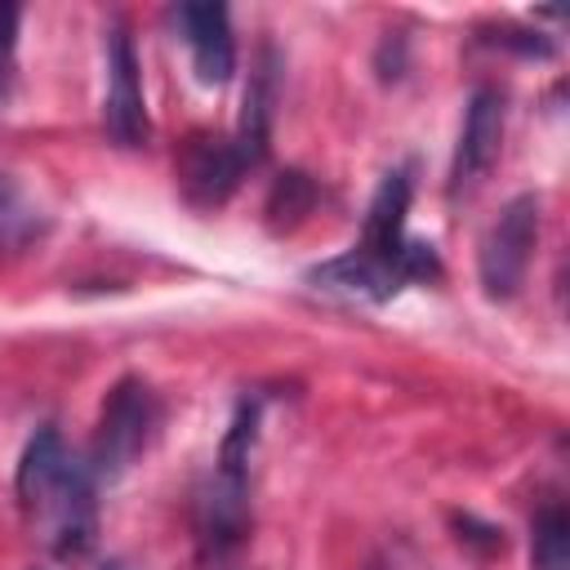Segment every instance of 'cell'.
<instances>
[{
  "instance_id": "10",
  "label": "cell",
  "mask_w": 570,
  "mask_h": 570,
  "mask_svg": "<svg viewBox=\"0 0 570 570\" xmlns=\"http://www.w3.org/2000/svg\"><path fill=\"white\" fill-rule=\"evenodd\" d=\"M410 191H414L410 169H392V174L379 183V191H374V200H370V209H365V227H361V245H356V249L379 254V258H401V249H405V240H410V236H405Z\"/></svg>"
},
{
  "instance_id": "8",
  "label": "cell",
  "mask_w": 570,
  "mask_h": 570,
  "mask_svg": "<svg viewBox=\"0 0 570 570\" xmlns=\"http://www.w3.org/2000/svg\"><path fill=\"white\" fill-rule=\"evenodd\" d=\"M499 147H503V94L494 85H476L472 98H468L459 147H454L450 187L468 191L472 183H481L490 174V165L499 160Z\"/></svg>"
},
{
  "instance_id": "14",
  "label": "cell",
  "mask_w": 570,
  "mask_h": 570,
  "mask_svg": "<svg viewBox=\"0 0 570 570\" xmlns=\"http://www.w3.org/2000/svg\"><path fill=\"white\" fill-rule=\"evenodd\" d=\"M40 227H45L40 209L22 196V187L9 174H0V249L27 245L31 236H40Z\"/></svg>"
},
{
  "instance_id": "2",
  "label": "cell",
  "mask_w": 570,
  "mask_h": 570,
  "mask_svg": "<svg viewBox=\"0 0 570 570\" xmlns=\"http://www.w3.org/2000/svg\"><path fill=\"white\" fill-rule=\"evenodd\" d=\"M258 428V405H240L214 468L196 485L191 503V530H196V552L200 561H227L245 534H249V445Z\"/></svg>"
},
{
  "instance_id": "9",
  "label": "cell",
  "mask_w": 570,
  "mask_h": 570,
  "mask_svg": "<svg viewBox=\"0 0 570 570\" xmlns=\"http://www.w3.org/2000/svg\"><path fill=\"white\" fill-rule=\"evenodd\" d=\"M178 27L191 49V67L205 85H227L236 71V40L232 18L223 4H178Z\"/></svg>"
},
{
  "instance_id": "12",
  "label": "cell",
  "mask_w": 570,
  "mask_h": 570,
  "mask_svg": "<svg viewBox=\"0 0 570 570\" xmlns=\"http://www.w3.org/2000/svg\"><path fill=\"white\" fill-rule=\"evenodd\" d=\"M316 183L303 174V169H285V174H276V183H272V191H267V205H263V214H267V227L272 232H294L312 209H316Z\"/></svg>"
},
{
  "instance_id": "3",
  "label": "cell",
  "mask_w": 570,
  "mask_h": 570,
  "mask_svg": "<svg viewBox=\"0 0 570 570\" xmlns=\"http://www.w3.org/2000/svg\"><path fill=\"white\" fill-rule=\"evenodd\" d=\"M441 276V258L428 240H405L401 258H379L365 249H347L321 267L307 272V281L325 294H343V298H361V303H383L392 298L401 285L410 281H436Z\"/></svg>"
},
{
  "instance_id": "7",
  "label": "cell",
  "mask_w": 570,
  "mask_h": 570,
  "mask_svg": "<svg viewBox=\"0 0 570 570\" xmlns=\"http://www.w3.org/2000/svg\"><path fill=\"white\" fill-rule=\"evenodd\" d=\"M102 125L111 134V142L120 147H138L147 142V102H142V85H138V58L129 45L125 27H111L107 36V98H102Z\"/></svg>"
},
{
  "instance_id": "11",
  "label": "cell",
  "mask_w": 570,
  "mask_h": 570,
  "mask_svg": "<svg viewBox=\"0 0 570 570\" xmlns=\"http://www.w3.org/2000/svg\"><path fill=\"white\" fill-rule=\"evenodd\" d=\"M272 102H276V58L272 49H263L258 58V71L249 76V89H245V111H240V129H236V151L240 160L254 169L263 156H267V134H272Z\"/></svg>"
},
{
  "instance_id": "16",
  "label": "cell",
  "mask_w": 570,
  "mask_h": 570,
  "mask_svg": "<svg viewBox=\"0 0 570 570\" xmlns=\"http://www.w3.org/2000/svg\"><path fill=\"white\" fill-rule=\"evenodd\" d=\"M98 570H138V566H129V561H125V557H111V561H102V566H98Z\"/></svg>"
},
{
  "instance_id": "6",
  "label": "cell",
  "mask_w": 570,
  "mask_h": 570,
  "mask_svg": "<svg viewBox=\"0 0 570 570\" xmlns=\"http://www.w3.org/2000/svg\"><path fill=\"white\" fill-rule=\"evenodd\" d=\"M245 174H249V165L240 160L232 138L187 134V142L178 147V187L196 209H218L240 187Z\"/></svg>"
},
{
  "instance_id": "13",
  "label": "cell",
  "mask_w": 570,
  "mask_h": 570,
  "mask_svg": "<svg viewBox=\"0 0 570 570\" xmlns=\"http://www.w3.org/2000/svg\"><path fill=\"white\" fill-rule=\"evenodd\" d=\"M530 566L534 570H570V517L566 503H543L530 525Z\"/></svg>"
},
{
  "instance_id": "5",
  "label": "cell",
  "mask_w": 570,
  "mask_h": 570,
  "mask_svg": "<svg viewBox=\"0 0 570 570\" xmlns=\"http://www.w3.org/2000/svg\"><path fill=\"white\" fill-rule=\"evenodd\" d=\"M534 240H539V196L521 191L499 209V218L485 227L476 249V272L490 298H512L521 289Z\"/></svg>"
},
{
  "instance_id": "4",
  "label": "cell",
  "mask_w": 570,
  "mask_h": 570,
  "mask_svg": "<svg viewBox=\"0 0 570 570\" xmlns=\"http://www.w3.org/2000/svg\"><path fill=\"white\" fill-rule=\"evenodd\" d=\"M156 419H160L156 392H151L142 379H120V383L107 392V401H102L98 432H94V450H89V472L102 476V481L125 476V472L138 463V454L151 445Z\"/></svg>"
},
{
  "instance_id": "15",
  "label": "cell",
  "mask_w": 570,
  "mask_h": 570,
  "mask_svg": "<svg viewBox=\"0 0 570 570\" xmlns=\"http://www.w3.org/2000/svg\"><path fill=\"white\" fill-rule=\"evenodd\" d=\"M13 49H18V9L0 4V102H9L13 89Z\"/></svg>"
},
{
  "instance_id": "1",
  "label": "cell",
  "mask_w": 570,
  "mask_h": 570,
  "mask_svg": "<svg viewBox=\"0 0 570 570\" xmlns=\"http://www.w3.org/2000/svg\"><path fill=\"white\" fill-rule=\"evenodd\" d=\"M18 503L40 534V543L58 561H80L98 539V503H94V472L80 463L58 428H40L18 463Z\"/></svg>"
},
{
  "instance_id": "17",
  "label": "cell",
  "mask_w": 570,
  "mask_h": 570,
  "mask_svg": "<svg viewBox=\"0 0 570 570\" xmlns=\"http://www.w3.org/2000/svg\"><path fill=\"white\" fill-rule=\"evenodd\" d=\"M365 570H396V566H387V561H383V557H374V561H370V566H365Z\"/></svg>"
}]
</instances>
